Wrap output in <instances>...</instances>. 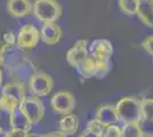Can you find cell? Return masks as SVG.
I'll use <instances>...</instances> for the list:
<instances>
[{
	"mask_svg": "<svg viewBox=\"0 0 153 137\" xmlns=\"http://www.w3.org/2000/svg\"><path fill=\"white\" fill-rule=\"evenodd\" d=\"M2 65V55H1V52H0V67Z\"/></svg>",
	"mask_w": 153,
	"mask_h": 137,
	"instance_id": "32",
	"label": "cell"
},
{
	"mask_svg": "<svg viewBox=\"0 0 153 137\" xmlns=\"http://www.w3.org/2000/svg\"><path fill=\"white\" fill-rule=\"evenodd\" d=\"M105 128H106V126L101 122L100 120H97V119H93V120H90L88 124H87V130H89L90 133H93V134H95L97 136H102L104 130H105Z\"/></svg>",
	"mask_w": 153,
	"mask_h": 137,
	"instance_id": "23",
	"label": "cell"
},
{
	"mask_svg": "<svg viewBox=\"0 0 153 137\" xmlns=\"http://www.w3.org/2000/svg\"><path fill=\"white\" fill-rule=\"evenodd\" d=\"M40 40L46 45H56L62 39V29L56 23H44L40 29Z\"/></svg>",
	"mask_w": 153,
	"mask_h": 137,
	"instance_id": "10",
	"label": "cell"
},
{
	"mask_svg": "<svg viewBox=\"0 0 153 137\" xmlns=\"http://www.w3.org/2000/svg\"><path fill=\"white\" fill-rule=\"evenodd\" d=\"M136 15L144 25L153 29V0H140Z\"/></svg>",
	"mask_w": 153,
	"mask_h": 137,
	"instance_id": "14",
	"label": "cell"
},
{
	"mask_svg": "<svg viewBox=\"0 0 153 137\" xmlns=\"http://www.w3.org/2000/svg\"><path fill=\"white\" fill-rule=\"evenodd\" d=\"M1 134H2V130H1V128H0V135H1Z\"/></svg>",
	"mask_w": 153,
	"mask_h": 137,
	"instance_id": "33",
	"label": "cell"
},
{
	"mask_svg": "<svg viewBox=\"0 0 153 137\" xmlns=\"http://www.w3.org/2000/svg\"><path fill=\"white\" fill-rule=\"evenodd\" d=\"M97 67H96L95 78H103L106 76L110 70V59H96Z\"/></svg>",
	"mask_w": 153,
	"mask_h": 137,
	"instance_id": "24",
	"label": "cell"
},
{
	"mask_svg": "<svg viewBox=\"0 0 153 137\" xmlns=\"http://www.w3.org/2000/svg\"><path fill=\"white\" fill-rule=\"evenodd\" d=\"M12 110L0 104V128L4 134L12 128Z\"/></svg>",
	"mask_w": 153,
	"mask_h": 137,
	"instance_id": "18",
	"label": "cell"
},
{
	"mask_svg": "<svg viewBox=\"0 0 153 137\" xmlns=\"http://www.w3.org/2000/svg\"><path fill=\"white\" fill-rule=\"evenodd\" d=\"M142 48L144 50H146L150 55L153 56V36H150V37H147V38H145V39L143 40Z\"/></svg>",
	"mask_w": 153,
	"mask_h": 137,
	"instance_id": "27",
	"label": "cell"
},
{
	"mask_svg": "<svg viewBox=\"0 0 153 137\" xmlns=\"http://www.w3.org/2000/svg\"><path fill=\"white\" fill-rule=\"evenodd\" d=\"M140 0H118V5L122 13L127 16H134L137 14Z\"/></svg>",
	"mask_w": 153,
	"mask_h": 137,
	"instance_id": "19",
	"label": "cell"
},
{
	"mask_svg": "<svg viewBox=\"0 0 153 137\" xmlns=\"http://www.w3.org/2000/svg\"><path fill=\"white\" fill-rule=\"evenodd\" d=\"M12 128L22 129V130L26 131L31 130L32 122L19 107H16L12 113Z\"/></svg>",
	"mask_w": 153,
	"mask_h": 137,
	"instance_id": "15",
	"label": "cell"
},
{
	"mask_svg": "<svg viewBox=\"0 0 153 137\" xmlns=\"http://www.w3.org/2000/svg\"><path fill=\"white\" fill-rule=\"evenodd\" d=\"M1 95L6 96L7 98L14 101L15 103L19 104L23 102V99L25 98V88H24V84L19 82V81H13L5 85V87L2 88Z\"/></svg>",
	"mask_w": 153,
	"mask_h": 137,
	"instance_id": "12",
	"label": "cell"
},
{
	"mask_svg": "<svg viewBox=\"0 0 153 137\" xmlns=\"http://www.w3.org/2000/svg\"><path fill=\"white\" fill-rule=\"evenodd\" d=\"M59 129L65 135H73L78 130V118L74 114H66L59 121Z\"/></svg>",
	"mask_w": 153,
	"mask_h": 137,
	"instance_id": "16",
	"label": "cell"
},
{
	"mask_svg": "<svg viewBox=\"0 0 153 137\" xmlns=\"http://www.w3.org/2000/svg\"><path fill=\"white\" fill-rule=\"evenodd\" d=\"M95 118L97 120H100L101 122H103L105 126L115 124L119 121L115 105H102V106H100L96 111Z\"/></svg>",
	"mask_w": 153,
	"mask_h": 137,
	"instance_id": "13",
	"label": "cell"
},
{
	"mask_svg": "<svg viewBox=\"0 0 153 137\" xmlns=\"http://www.w3.org/2000/svg\"><path fill=\"white\" fill-rule=\"evenodd\" d=\"M96 67H97V62L93 56H88L85 59V62H82L80 65L76 67V71L79 72L83 78L89 79L95 77L96 73Z\"/></svg>",
	"mask_w": 153,
	"mask_h": 137,
	"instance_id": "17",
	"label": "cell"
},
{
	"mask_svg": "<svg viewBox=\"0 0 153 137\" xmlns=\"http://www.w3.org/2000/svg\"><path fill=\"white\" fill-rule=\"evenodd\" d=\"M29 90L32 93V95L42 97L47 96L54 87V81L49 74L42 71H36L32 74L29 81H27Z\"/></svg>",
	"mask_w": 153,
	"mask_h": 137,
	"instance_id": "3",
	"label": "cell"
},
{
	"mask_svg": "<svg viewBox=\"0 0 153 137\" xmlns=\"http://www.w3.org/2000/svg\"><path fill=\"white\" fill-rule=\"evenodd\" d=\"M51 106L56 113L62 114V116H66V114L72 113V111L74 110L76 98L70 91H57L51 97Z\"/></svg>",
	"mask_w": 153,
	"mask_h": 137,
	"instance_id": "6",
	"label": "cell"
},
{
	"mask_svg": "<svg viewBox=\"0 0 153 137\" xmlns=\"http://www.w3.org/2000/svg\"><path fill=\"white\" fill-rule=\"evenodd\" d=\"M142 119L153 120V98H144L140 101Z\"/></svg>",
	"mask_w": 153,
	"mask_h": 137,
	"instance_id": "20",
	"label": "cell"
},
{
	"mask_svg": "<svg viewBox=\"0 0 153 137\" xmlns=\"http://www.w3.org/2000/svg\"><path fill=\"white\" fill-rule=\"evenodd\" d=\"M115 109L118 112L119 121H122L123 124H137L142 119L140 101L137 98L130 96L122 97L115 104Z\"/></svg>",
	"mask_w": 153,
	"mask_h": 137,
	"instance_id": "2",
	"label": "cell"
},
{
	"mask_svg": "<svg viewBox=\"0 0 153 137\" xmlns=\"http://www.w3.org/2000/svg\"><path fill=\"white\" fill-rule=\"evenodd\" d=\"M32 13L41 23H55L62 16V7L57 0H36Z\"/></svg>",
	"mask_w": 153,
	"mask_h": 137,
	"instance_id": "1",
	"label": "cell"
},
{
	"mask_svg": "<svg viewBox=\"0 0 153 137\" xmlns=\"http://www.w3.org/2000/svg\"><path fill=\"white\" fill-rule=\"evenodd\" d=\"M10 69H12L10 74H12V77H14L15 81H19L22 84H24L25 81H29L30 77L37 71L33 63L26 59H21L19 63H16Z\"/></svg>",
	"mask_w": 153,
	"mask_h": 137,
	"instance_id": "9",
	"label": "cell"
},
{
	"mask_svg": "<svg viewBox=\"0 0 153 137\" xmlns=\"http://www.w3.org/2000/svg\"><path fill=\"white\" fill-rule=\"evenodd\" d=\"M30 137H66V135L62 133V131H51V133H48V134H46V135H33Z\"/></svg>",
	"mask_w": 153,
	"mask_h": 137,
	"instance_id": "28",
	"label": "cell"
},
{
	"mask_svg": "<svg viewBox=\"0 0 153 137\" xmlns=\"http://www.w3.org/2000/svg\"><path fill=\"white\" fill-rule=\"evenodd\" d=\"M5 137H30V133L22 129L10 128L9 130L5 133Z\"/></svg>",
	"mask_w": 153,
	"mask_h": 137,
	"instance_id": "26",
	"label": "cell"
},
{
	"mask_svg": "<svg viewBox=\"0 0 153 137\" xmlns=\"http://www.w3.org/2000/svg\"><path fill=\"white\" fill-rule=\"evenodd\" d=\"M142 137H153V120L140 119L138 122Z\"/></svg>",
	"mask_w": 153,
	"mask_h": 137,
	"instance_id": "22",
	"label": "cell"
},
{
	"mask_svg": "<svg viewBox=\"0 0 153 137\" xmlns=\"http://www.w3.org/2000/svg\"><path fill=\"white\" fill-rule=\"evenodd\" d=\"M39 40H40V32L38 29L32 24H26L19 29L16 37V44L19 49L27 52L34 49L38 46Z\"/></svg>",
	"mask_w": 153,
	"mask_h": 137,
	"instance_id": "5",
	"label": "cell"
},
{
	"mask_svg": "<svg viewBox=\"0 0 153 137\" xmlns=\"http://www.w3.org/2000/svg\"><path fill=\"white\" fill-rule=\"evenodd\" d=\"M88 56H89V52H88L87 40L79 39L69 49V52L66 54V61L72 67L76 69L82 62H85V59Z\"/></svg>",
	"mask_w": 153,
	"mask_h": 137,
	"instance_id": "7",
	"label": "cell"
},
{
	"mask_svg": "<svg viewBox=\"0 0 153 137\" xmlns=\"http://www.w3.org/2000/svg\"><path fill=\"white\" fill-rule=\"evenodd\" d=\"M121 137H142L140 127L137 124H125L121 129Z\"/></svg>",
	"mask_w": 153,
	"mask_h": 137,
	"instance_id": "21",
	"label": "cell"
},
{
	"mask_svg": "<svg viewBox=\"0 0 153 137\" xmlns=\"http://www.w3.org/2000/svg\"><path fill=\"white\" fill-rule=\"evenodd\" d=\"M79 137H101V136H97V135H95V134H93V133H90L89 130L86 129Z\"/></svg>",
	"mask_w": 153,
	"mask_h": 137,
	"instance_id": "30",
	"label": "cell"
},
{
	"mask_svg": "<svg viewBox=\"0 0 153 137\" xmlns=\"http://www.w3.org/2000/svg\"><path fill=\"white\" fill-rule=\"evenodd\" d=\"M2 84V71H1V67H0V86Z\"/></svg>",
	"mask_w": 153,
	"mask_h": 137,
	"instance_id": "31",
	"label": "cell"
},
{
	"mask_svg": "<svg viewBox=\"0 0 153 137\" xmlns=\"http://www.w3.org/2000/svg\"><path fill=\"white\" fill-rule=\"evenodd\" d=\"M4 39L6 41V44L8 46H14L16 44V38L14 37V34L12 32H8L4 36Z\"/></svg>",
	"mask_w": 153,
	"mask_h": 137,
	"instance_id": "29",
	"label": "cell"
},
{
	"mask_svg": "<svg viewBox=\"0 0 153 137\" xmlns=\"http://www.w3.org/2000/svg\"><path fill=\"white\" fill-rule=\"evenodd\" d=\"M7 12L10 16L16 19L25 17L32 13L31 0H8Z\"/></svg>",
	"mask_w": 153,
	"mask_h": 137,
	"instance_id": "11",
	"label": "cell"
},
{
	"mask_svg": "<svg viewBox=\"0 0 153 137\" xmlns=\"http://www.w3.org/2000/svg\"><path fill=\"white\" fill-rule=\"evenodd\" d=\"M88 52L95 59H110L113 55V46L108 39H97L90 44Z\"/></svg>",
	"mask_w": 153,
	"mask_h": 137,
	"instance_id": "8",
	"label": "cell"
},
{
	"mask_svg": "<svg viewBox=\"0 0 153 137\" xmlns=\"http://www.w3.org/2000/svg\"><path fill=\"white\" fill-rule=\"evenodd\" d=\"M102 136L104 137H121V129L117 127L115 124H110L106 126L105 130L103 133Z\"/></svg>",
	"mask_w": 153,
	"mask_h": 137,
	"instance_id": "25",
	"label": "cell"
},
{
	"mask_svg": "<svg viewBox=\"0 0 153 137\" xmlns=\"http://www.w3.org/2000/svg\"><path fill=\"white\" fill-rule=\"evenodd\" d=\"M101 137H104V136H101Z\"/></svg>",
	"mask_w": 153,
	"mask_h": 137,
	"instance_id": "34",
	"label": "cell"
},
{
	"mask_svg": "<svg viewBox=\"0 0 153 137\" xmlns=\"http://www.w3.org/2000/svg\"><path fill=\"white\" fill-rule=\"evenodd\" d=\"M30 119L32 124H39L45 116V106L38 96H25L19 106Z\"/></svg>",
	"mask_w": 153,
	"mask_h": 137,
	"instance_id": "4",
	"label": "cell"
}]
</instances>
